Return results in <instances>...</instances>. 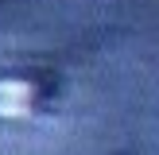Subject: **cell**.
Masks as SVG:
<instances>
[{"instance_id":"cell-1","label":"cell","mask_w":159,"mask_h":155,"mask_svg":"<svg viewBox=\"0 0 159 155\" xmlns=\"http://www.w3.org/2000/svg\"><path fill=\"white\" fill-rule=\"evenodd\" d=\"M27 105H31V85L27 82H0V116L4 120L23 116Z\"/></svg>"}]
</instances>
